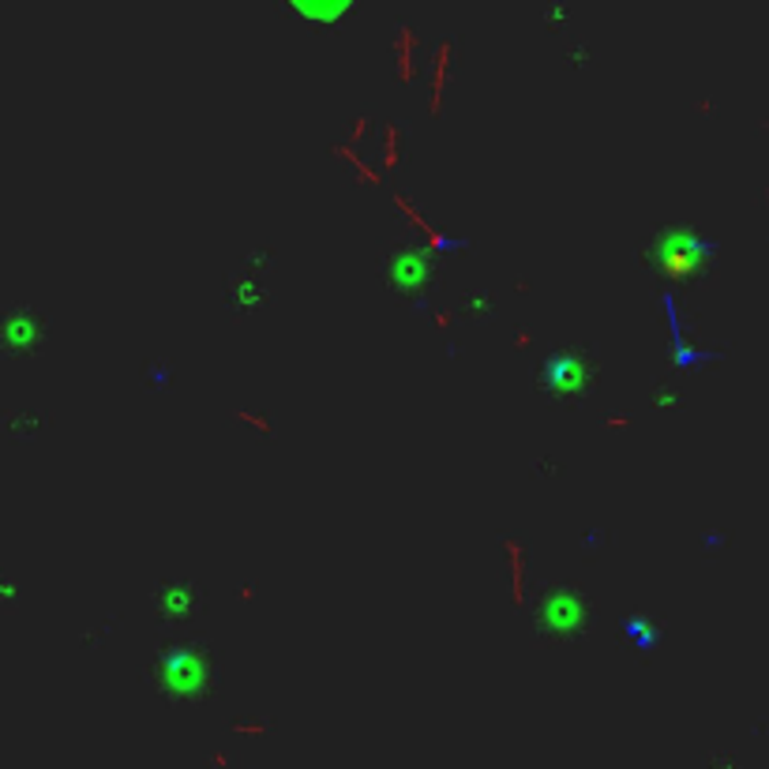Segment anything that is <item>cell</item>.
<instances>
[{"label":"cell","instance_id":"obj_2","mask_svg":"<svg viewBox=\"0 0 769 769\" xmlns=\"http://www.w3.org/2000/svg\"><path fill=\"white\" fill-rule=\"evenodd\" d=\"M653 248H657V264L668 270V275H702L710 256L716 252L706 237H698V233H690V230H679V225L676 230L657 233Z\"/></svg>","mask_w":769,"mask_h":769},{"label":"cell","instance_id":"obj_8","mask_svg":"<svg viewBox=\"0 0 769 769\" xmlns=\"http://www.w3.org/2000/svg\"><path fill=\"white\" fill-rule=\"evenodd\" d=\"M290 12L296 15H304V20H323V23H335V20H342V15L349 12V4L346 0H296V4H290Z\"/></svg>","mask_w":769,"mask_h":769},{"label":"cell","instance_id":"obj_9","mask_svg":"<svg viewBox=\"0 0 769 769\" xmlns=\"http://www.w3.org/2000/svg\"><path fill=\"white\" fill-rule=\"evenodd\" d=\"M0 597H15V585L4 579V574H0Z\"/></svg>","mask_w":769,"mask_h":769},{"label":"cell","instance_id":"obj_6","mask_svg":"<svg viewBox=\"0 0 769 769\" xmlns=\"http://www.w3.org/2000/svg\"><path fill=\"white\" fill-rule=\"evenodd\" d=\"M428 270H432V264H428V256L421 248H398V252H391V259H387V278L401 293L421 290Z\"/></svg>","mask_w":769,"mask_h":769},{"label":"cell","instance_id":"obj_3","mask_svg":"<svg viewBox=\"0 0 769 769\" xmlns=\"http://www.w3.org/2000/svg\"><path fill=\"white\" fill-rule=\"evenodd\" d=\"M540 624H545L548 634H579L585 627V601L582 593H574L571 585H559L545 597V605H540Z\"/></svg>","mask_w":769,"mask_h":769},{"label":"cell","instance_id":"obj_5","mask_svg":"<svg viewBox=\"0 0 769 769\" xmlns=\"http://www.w3.org/2000/svg\"><path fill=\"white\" fill-rule=\"evenodd\" d=\"M42 338V316L34 308H15L0 319V349L8 353H27Z\"/></svg>","mask_w":769,"mask_h":769},{"label":"cell","instance_id":"obj_7","mask_svg":"<svg viewBox=\"0 0 769 769\" xmlns=\"http://www.w3.org/2000/svg\"><path fill=\"white\" fill-rule=\"evenodd\" d=\"M199 608V593L188 582H170L159 593V611L165 619H185Z\"/></svg>","mask_w":769,"mask_h":769},{"label":"cell","instance_id":"obj_4","mask_svg":"<svg viewBox=\"0 0 769 769\" xmlns=\"http://www.w3.org/2000/svg\"><path fill=\"white\" fill-rule=\"evenodd\" d=\"M590 375H593V364L590 357H579V353H556L552 361H548V391L559 398H574L582 395L585 387H590Z\"/></svg>","mask_w":769,"mask_h":769},{"label":"cell","instance_id":"obj_1","mask_svg":"<svg viewBox=\"0 0 769 769\" xmlns=\"http://www.w3.org/2000/svg\"><path fill=\"white\" fill-rule=\"evenodd\" d=\"M159 687L170 698H203L211 690L214 661L199 645H173L159 657Z\"/></svg>","mask_w":769,"mask_h":769}]
</instances>
